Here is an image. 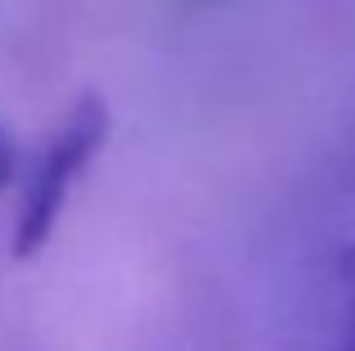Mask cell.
<instances>
[{"mask_svg":"<svg viewBox=\"0 0 355 351\" xmlns=\"http://www.w3.org/2000/svg\"><path fill=\"white\" fill-rule=\"evenodd\" d=\"M108 140V104L99 95H77L72 108L63 113V122L54 126V135L45 140V149L36 153L32 171L23 180V198H18V216H14V239L9 252L14 262H32L45 243H50L54 225H59L63 207H68L72 185L86 176V167L95 162V153Z\"/></svg>","mask_w":355,"mask_h":351,"instance_id":"1","label":"cell"},{"mask_svg":"<svg viewBox=\"0 0 355 351\" xmlns=\"http://www.w3.org/2000/svg\"><path fill=\"white\" fill-rule=\"evenodd\" d=\"M324 351H355V239L347 243L338 266V329Z\"/></svg>","mask_w":355,"mask_h":351,"instance_id":"2","label":"cell"},{"mask_svg":"<svg viewBox=\"0 0 355 351\" xmlns=\"http://www.w3.org/2000/svg\"><path fill=\"white\" fill-rule=\"evenodd\" d=\"M9 176H14V140H9L5 126H0V189L9 185Z\"/></svg>","mask_w":355,"mask_h":351,"instance_id":"3","label":"cell"}]
</instances>
